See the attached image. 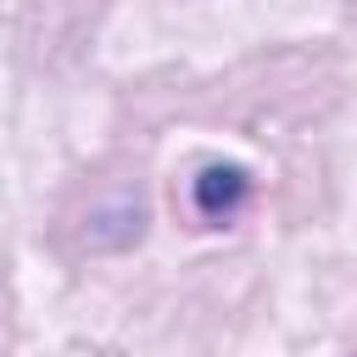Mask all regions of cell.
Masks as SVG:
<instances>
[{"label": "cell", "instance_id": "obj_1", "mask_svg": "<svg viewBox=\"0 0 357 357\" xmlns=\"http://www.w3.org/2000/svg\"><path fill=\"white\" fill-rule=\"evenodd\" d=\"M245 190H251V184H245L240 167H201V178H195V212H201L206 223H223V218L240 212Z\"/></svg>", "mask_w": 357, "mask_h": 357}]
</instances>
